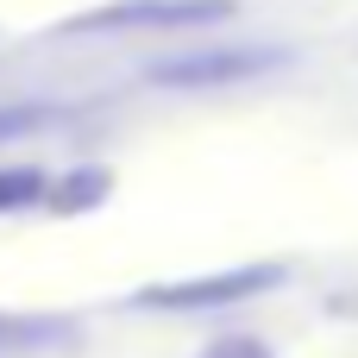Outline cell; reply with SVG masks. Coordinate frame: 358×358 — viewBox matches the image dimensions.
Masks as SVG:
<instances>
[{"label": "cell", "instance_id": "1", "mask_svg": "<svg viewBox=\"0 0 358 358\" xmlns=\"http://www.w3.org/2000/svg\"><path fill=\"white\" fill-rule=\"evenodd\" d=\"M239 0H113V6H88V13H69L57 31L63 38H120V31H201V25H220L233 19Z\"/></svg>", "mask_w": 358, "mask_h": 358}, {"label": "cell", "instance_id": "2", "mask_svg": "<svg viewBox=\"0 0 358 358\" xmlns=\"http://www.w3.org/2000/svg\"><path fill=\"white\" fill-rule=\"evenodd\" d=\"M283 277H289V264H233V271L189 277V283H151V289H138L126 308H157V315H201V308H233V302H252V296L277 289Z\"/></svg>", "mask_w": 358, "mask_h": 358}, {"label": "cell", "instance_id": "3", "mask_svg": "<svg viewBox=\"0 0 358 358\" xmlns=\"http://www.w3.org/2000/svg\"><path fill=\"white\" fill-rule=\"evenodd\" d=\"M271 63H277V50H227V44H214V50L164 57V63H151L145 76H151V82H164V88H227V82L264 76Z\"/></svg>", "mask_w": 358, "mask_h": 358}, {"label": "cell", "instance_id": "4", "mask_svg": "<svg viewBox=\"0 0 358 358\" xmlns=\"http://www.w3.org/2000/svg\"><path fill=\"white\" fill-rule=\"evenodd\" d=\"M107 189H113V176H107V170H76V176H63V182L50 189V208H63V214H76V208H94Z\"/></svg>", "mask_w": 358, "mask_h": 358}, {"label": "cell", "instance_id": "5", "mask_svg": "<svg viewBox=\"0 0 358 358\" xmlns=\"http://www.w3.org/2000/svg\"><path fill=\"white\" fill-rule=\"evenodd\" d=\"M44 189H50V182H44V170H31V164L0 170V214H6V208H31Z\"/></svg>", "mask_w": 358, "mask_h": 358}, {"label": "cell", "instance_id": "6", "mask_svg": "<svg viewBox=\"0 0 358 358\" xmlns=\"http://www.w3.org/2000/svg\"><path fill=\"white\" fill-rule=\"evenodd\" d=\"M31 126H44V107H0V145L6 138H25Z\"/></svg>", "mask_w": 358, "mask_h": 358}, {"label": "cell", "instance_id": "7", "mask_svg": "<svg viewBox=\"0 0 358 358\" xmlns=\"http://www.w3.org/2000/svg\"><path fill=\"white\" fill-rule=\"evenodd\" d=\"M201 358H271V346H264V340H252V334H233V340H214Z\"/></svg>", "mask_w": 358, "mask_h": 358}]
</instances>
